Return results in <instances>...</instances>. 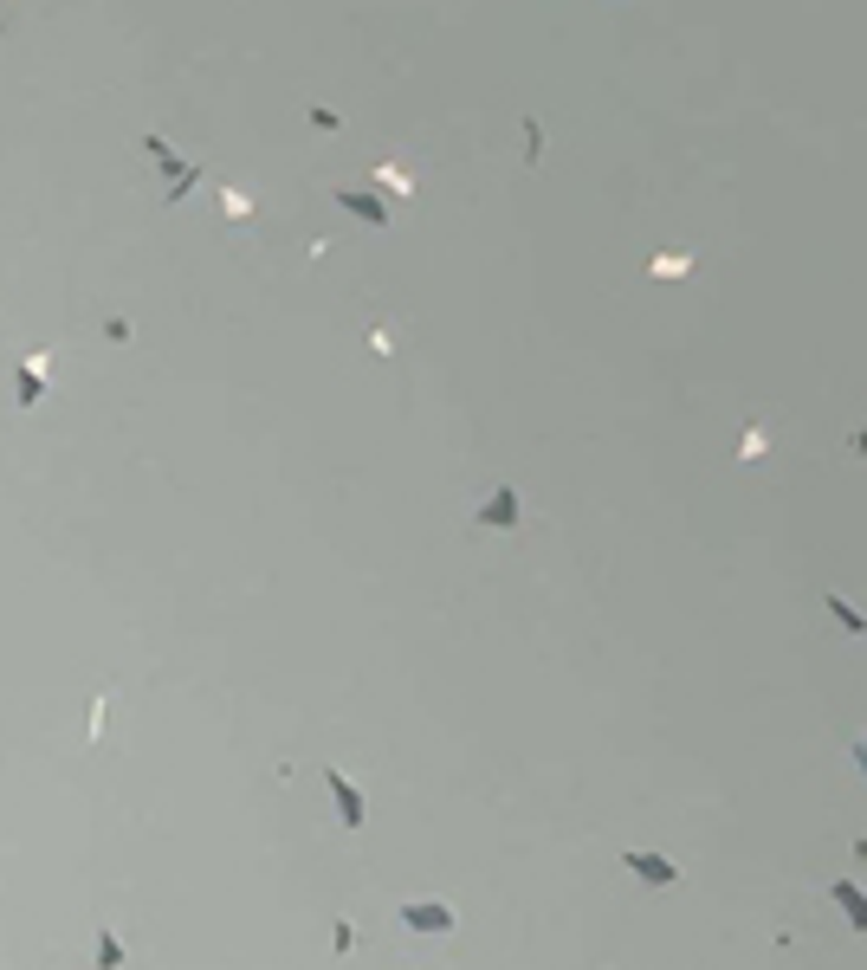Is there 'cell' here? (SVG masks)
<instances>
[{
    "label": "cell",
    "mask_w": 867,
    "mask_h": 970,
    "mask_svg": "<svg viewBox=\"0 0 867 970\" xmlns=\"http://www.w3.org/2000/svg\"><path fill=\"white\" fill-rule=\"evenodd\" d=\"M621 867L635 873L641 886H674V880H680V867L667 861V854H648V847H628V854H621Z\"/></svg>",
    "instance_id": "cell-1"
},
{
    "label": "cell",
    "mask_w": 867,
    "mask_h": 970,
    "mask_svg": "<svg viewBox=\"0 0 867 970\" xmlns=\"http://www.w3.org/2000/svg\"><path fill=\"white\" fill-rule=\"evenodd\" d=\"M402 925H408V932H434V938H441V932H453V906H441V900H408L402 906Z\"/></svg>",
    "instance_id": "cell-2"
},
{
    "label": "cell",
    "mask_w": 867,
    "mask_h": 970,
    "mask_svg": "<svg viewBox=\"0 0 867 970\" xmlns=\"http://www.w3.org/2000/svg\"><path fill=\"white\" fill-rule=\"evenodd\" d=\"M324 783H331V796H337V816H343V828H363V816H369V808H363V789L350 783L343 770H324Z\"/></svg>",
    "instance_id": "cell-3"
},
{
    "label": "cell",
    "mask_w": 867,
    "mask_h": 970,
    "mask_svg": "<svg viewBox=\"0 0 867 970\" xmlns=\"http://www.w3.org/2000/svg\"><path fill=\"white\" fill-rule=\"evenodd\" d=\"M829 893H835V906L848 912V925H854V932H867V893H861V886H854V880H835Z\"/></svg>",
    "instance_id": "cell-4"
},
{
    "label": "cell",
    "mask_w": 867,
    "mask_h": 970,
    "mask_svg": "<svg viewBox=\"0 0 867 970\" xmlns=\"http://www.w3.org/2000/svg\"><path fill=\"white\" fill-rule=\"evenodd\" d=\"M98 970H124V938H117L110 925L98 932Z\"/></svg>",
    "instance_id": "cell-5"
},
{
    "label": "cell",
    "mask_w": 867,
    "mask_h": 970,
    "mask_svg": "<svg viewBox=\"0 0 867 970\" xmlns=\"http://www.w3.org/2000/svg\"><path fill=\"white\" fill-rule=\"evenodd\" d=\"M854 763H861V770H867V738H861V744H854Z\"/></svg>",
    "instance_id": "cell-6"
}]
</instances>
